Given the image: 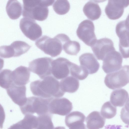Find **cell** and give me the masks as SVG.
Returning a JSON list of instances; mask_svg holds the SVG:
<instances>
[{
	"instance_id": "obj_1",
	"label": "cell",
	"mask_w": 129,
	"mask_h": 129,
	"mask_svg": "<svg viewBox=\"0 0 129 129\" xmlns=\"http://www.w3.org/2000/svg\"><path fill=\"white\" fill-rule=\"evenodd\" d=\"M30 88L34 95L46 99L60 97L65 93L60 88L59 81L52 76L32 82Z\"/></svg>"
},
{
	"instance_id": "obj_2",
	"label": "cell",
	"mask_w": 129,
	"mask_h": 129,
	"mask_svg": "<svg viewBox=\"0 0 129 129\" xmlns=\"http://www.w3.org/2000/svg\"><path fill=\"white\" fill-rule=\"evenodd\" d=\"M55 0H23L22 15L24 17L43 21L48 15V7L52 5Z\"/></svg>"
},
{
	"instance_id": "obj_3",
	"label": "cell",
	"mask_w": 129,
	"mask_h": 129,
	"mask_svg": "<svg viewBox=\"0 0 129 129\" xmlns=\"http://www.w3.org/2000/svg\"><path fill=\"white\" fill-rule=\"evenodd\" d=\"M69 38L63 34H59L53 38L44 35L36 41L35 45L45 54L54 57L60 54L63 44Z\"/></svg>"
},
{
	"instance_id": "obj_4",
	"label": "cell",
	"mask_w": 129,
	"mask_h": 129,
	"mask_svg": "<svg viewBox=\"0 0 129 129\" xmlns=\"http://www.w3.org/2000/svg\"><path fill=\"white\" fill-rule=\"evenodd\" d=\"M51 99L34 96L27 98L25 103L20 107L21 111L24 114L36 113L39 116L50 113L49 105Z\"/></svg>"
},
{
	"instance_id": "obj_5",
	"label": "cell",
	"mask_w": 129,
	"mask_h": 129,
	"mask_svg": "<svg viewBox=\"0 0 129 129\" xmlns=\"http://www.w3.org/2000/svg\"><path fill=\"white\" fill-rule=\"evenodd\" d=\"M129 66L124 65L118 71L107 74L104 82L109 88L114 90L121 88L129 83Z\"/></svg>"
},
{
	"instance_id": "obj_6",
	"label": "cell",
	"mask_w": 129,
	"mask_h": 129,
	"mask_svg": "<svg viewBox=\"0 0 129 129\" xmlns=\"http://www.w3.org/2000/svg\"><path fill=\"white\" fill-rule=\"evenodd\" d=\"M116 32L119 38V51L124 58L129 57V20L128 18L125 20L118 22L116 27Z\"/></svg>"
},
{
	"instance_id": "obj_7",
	"label": "cell",
	"mask_w": 129,
	"mask_h": 129,
	"mask_svg": "<svg viewBox=\"0 0 129 129\" xmlns=\"http://www.w3.org/2000/svg\"><path fill=\"white\" fill-rule=\"evenodd\" d=\"M53 59L45 57L38 58L30 62L29 64L30 71L38 75L41 79L51 75V63Z\"/></svg>"
},
{
	"instance_id": "obj_8",
	"label": "cell",
	"mask_w": 129,
	"mask_h": 129,
	"mask_svg": "<svg viewBox=\"0 0 129 129\" xmlns=\"http://www.w3.org/2000/svg\"><path fill=\"white\" fill-rule=\"evenodd\" d=\"M93 22L86 19L79 24L76 31L79 38L87 46L91 47L97 40Z\"/></svg>"
},
{
	"instance_id": "obj_9",
	"label": "cell",
	"mask_w": 129,
	"mask_h": 129,
	"mask_svg": "<svg viewBox=\"0 0 129 129\" xmlns=\"http://www.w3.org/2000/svg\"><path fill=\"white\" fill-rule=\"evenodd\" d=\"M19 26L24 34L31 40L35 41L42 35L41 27L34 20L23 18L20 21Z\"/></svg>"
},
{
	"instance_id": "obj_10",
	"label": "cell",
	"mask_w": 129,
	"mask_h": 129,
	"mask_svg": "<svg viewBox=\"0 0 129 129\" xmlns=\"http://www.w3.org/2000/svg\"><path fill=\"white\" fill-rule=\"evenodd\" d=\"M103 61L102 68L107 74L117 71L122 67V57L120 53L115 50L108 53Z\"/></svg>"
},
{
	"instance_id": "obj_11",
	"label": "cell",
	"mask_w": 129,
	"mask_h": 129,
	"mask_svg": "<svg viewBox=\"0 0 129 129\" xmlns=\"http://www.w3.org/2000/svg\"><path fill=\"white\" fill-rule=\"evenodd\" d=\"M72 109V103L64 98H53L49 105V112L50 113L62 116L67 115Z\"/></svg>"
},
{
	"instance_id": "obj_12",
	"label": "cell",
	"mask_w": 129,
	"mask_h": 129,
	"mask_svg": "<svg viewBox=\"0 0 129 129\" xmlns=\"http://www.w3.org/2000/svg\"><path fill=\"white\" fill-rule=\"evenodd\" d=\"M72 62L66 58L60 57L51 63V75L57 79H62L69 76Z\"/></svg>"
},
{
	"instance_id": "obj_13",
	"label": "cell",
	"mask_w": 129,
	"mask_h": 129,
	"mask_svg": "<svg viewBox=\"0 0 129 129\" xmlns=\"http://www.w3.org/2000/svg\"><path fill=\"white\" fill-rule=\"evenodd\" d=\"M129 4V0H108L105 9V13L110 19H118L122 16L124 8Z\"/></svg>"
},
{
	"instance_id": "obj_14",
	"label": "cell",
	"mask_w": 129,
	"mask_h": 129,
	"mask_svg": "<svg viewBox=\"0 0 129 129\" xmlns=\"http://www.w3.org/2000/svg\"><path fill=\"white\" fill-rule=\"evenodd\" d=\"M91 47L97 59L102 60L108 53L115 50L112 41L107 38L97 40Z\"/></svg>"
},
{
	"instance_id": "obj_15",
	"label": "cell",
	"mask_w": 129,
	"mask_h": 129,
	"mask_svg": "<svg viewBox=\"0 0 129 129\" xmlns=\"http://www.w3.org/2000/svg\"><path fill=\"white\" fill-rule=\"evenodd\" d=\"M26 88L25 85L18 86L13 83L6 90L8 94L15 103L21 106L26 103Z\"/></svg>"
},
{
	"instance_id": "obj_16",
	"label": "cell",
	"mask_w": 129,
	"mask_h": 129,
	"mask_svg": "<svg viewBox=\"0 0 129 129\" xmlns=\"http://www.w3.org/2000/svg\"><path fill=\"white\" fill-rule=\"evenodd\" d=\"M79 60L81 66L87 69L89 74L95 73L99 69L100 64L92 53H87L82 54L79 57Z\"/></svg>"
},
{
	"instance_id": "obj_17",
	"label": "cell",
	"mask_w": 129,
	"mask_h": 129,
	"mask_svg": "<svg viewBox=\"0 0 129 129\" xmlns=\"http://www.w3.org/2000/svg\"><path fill=\"white\" fill-rule=\"evenodd\" d=\"M13 83L18 86H24L29 81L30 72L27 67L20 66L12 72Z\"/></svg>"
},
{
	"instance_id": "obj_18",
	"label": "cell",
	"mask_w": 129,
	"mask_h": 129,
	"mask_svg": "<svg viewBox=\"0 0 129 129\" xmlns=\"http://www.w3.org/2000/svg\"><path fill=\"white\" fill-rule=\"evenodd\" d=\"M86 121L88 129H99L104 126L105 119L99 112L94 111L88 115Z\"/></svg>"
},
{
	"instance_id": "obj_19",
	"label": "cell",
	"mask_w": 129,
	"mask_h": 129,
	"mask_svg": "<svg viewBox=\"0 0 129 129\" xmlns=\"http://www.w3.org/2000/svg\"><path fill=\"white\" fill-rule=\"evenodd\" d=\"M83 11L87 18L92 21L98 19L102 13L100 8L95 1H90L86 3L83 7Z\"/></svg>"
},
{
	"instance_id": "obj_20",
	"label": "cell",
	"mask_w": 129,
	"mask_h": 129,
	"mask_svg": "<svg viewBox=\"0 0 129 129\" xmlns=\"http://www.w3.org/2000/svg\"><path fill=\"white\" fill-rule=\"evenodd\" d=\"M128 100V93L126 90L123 89L113 91L110 96V102L115 107H122Z\"/></svg>"
},
{
	"instance_id": "obj_21",
	"label": "cell",
	"mask_w": 129,
	"mask_h": 129,
	"mask_svg": "<svg viewBox=\"0 0 129 129\" xmlns=\"http://www.w3.org/2000/svg\"><path fill=\"white\" fill-rule=\"evenodd\" d=\"M60 84V88L63 92L73 93L78 89L79 82L77 79L70 76L61 79Z\"/></svg>"
},
{
	"instance_id": "obj_22",
	"label": "cell",
	"mask_w": 129,
	"mask_h": 129,
	"mask_svg": "<svg viewBox=\"0 0 129 129\" xmlns=\"http://www.w3.org/2000/svg\"><path fill=\"white\" fill-rule=\"evenodd\" d=\"M22 6L17 0H9L6 7L7 13L9 18L13 20L18 18L21 15Z\"/></svg>"
},
{
	"instance_id": "obj_23",
	"label": "cell",
	"mask_w": 129,
	"mask_h": 129,
	"mask_svg": "<svg viewBox=\"0 0 129 129\" xmlns=\"http://www.w3.org/2000/svg\"><path fill=\"white\" fill-rule=\"evenodd\" d=\"M70 74L71 76L78 79L83 80L87 77L89 73L87 69L83 67L71 62L70 67Z\"/></svg>"
},
{
	"instance_id": "obj_24",
	"label": "cell",
	"mask_w": 129,
	"mask_h": 129,
	"mask_svg": "<svg viewBox=\"0 0 129 129\" xmlns=\"http://www.w3.org/2000/svg\"><path fill=\"white\" fill-rule=\"evenodd\" d=\"M85 118V116L81 112L78 111H73L66 116L65 124L66 125L69 127L75 123H84Z\"/></svg>"
},
{
	"instance_id": "obj_25",
	"label": "cell",
	"mask_w": 129,
	"mask_h": 129,
	"mask_svg": "<svg viewBox=\"0 0 129 129\" xmlns=\"http://www.w3.org/2000/svg\"><path fill=\"white\" fill-rule=\"evenodd\" d=\"M62 49L68 54L77 55L80 50L79 43L76 41H71L69 39L63 44Z\"/></svg>"
},
{
	"instance_id": "obj_26",
	"label": "cell",
	"mask_w": 129,
	"mask_h": 129,
	"mask_svg": "<svg viewBox=\"0 0 129 129\" xmlns=\"http://www.w3.org/2000/svg\"><path fill=\"white\" fill-rule=\"evenodd\" d=\"M14 53V57L19 56L26 52L31 46L25 42L21 41H16L10 45Z\"/></svg>"
},
{
	"instance_id": "obj_27",
	"label": "cell",
	"mask_w": 129,
	"mask_h": 129,
	"mask_svg": "<svg viewBox=\"0 0 129 129\" xmlns=\"http://www.w3.org/2000/svg\"><path fill=\"white\" fill-rule=\"evenodd\" d=\"M50 113L39 116L38 124L36 129H54Z\"/></svg>"
},
{
	"instance_id": "obj_28",
	"label": "cell",
	"mask_w": 129,
	"mask_h": 129,
	"mask_svg": "<svg viewBox=\"0 0 129 129\" xmlns=\"http://www.w3.org/2000/svg\"><path fill=\"white\" fill-rule=\"evenodd\" d=\"M12 71L5 69L0 72V86L7 89L13 83L12 78Z\"/></svg>"
},
{
	"instance_id": "obj_29",
	"label": "cell",
	"mask_w": 129,
	"mask_h": 129,
	"mask_svg": "<svg viewBox=\"0 0 129 129\" xmlns=\"http://www.w3.org/2000/svg\"><path fill=\"white\" fill-rule=\"evenodd\" d=\"M116 107L113 105L110 101L105 103L102 106L101 114L104 118L110 119L114 117L116 114Z\"/></svg>"
},
{
	"instance_id": "obj_30",
	"label": "cell",
	"mask_w": 129,
	"mask_h": 129,
	"mask_svg": "<svg viewBox=\"0 0 129 129\" xmlns=\"http://www.w3.org/2000/svg\"><path fill=\"white\" fill-rule=\"evenodd\" d=\"M53 8L57 14L63 15L66 14L69 11L70 5L67 0H56L53 3Z\"/></svg>"
},
{
	"instance_id": "obj_31",
	"label": "cell",
	"mask_w": 129,
	"mask_h": 129,
	"mask_svg": "<svg viewBox=\"0 0 129 129\" xmlns=\"http://www.w3.org/2000/svg\"><path fill=\"white\" fill-rule=\"evenodd\" d=\"M13 49L10 45H3L0 47V56L4 58H8L14 56Z\"/></svg>"
},
{
	"instance_id": "obj_32",
	"label": "cell",
	"mask_w": 129,
	"mask_h": 129,
	"mask_svg": "<svg viewBox=\"0 0 129 129\" xmlns=\"http://www.w3.org/2000/svg\"><path fill=\"white\" fill-rule=\"evenodd\" d=\"M69 129H86L83 123H80L74 124L69 127Z\"/></svg>"
},
{
	"instance_id": "obj_33",
	"label": "cell",
	"mask_w": 129,
	"mask_h": 129,
	"mask_svg": "<svg viewBox=\"0 0 129 129\" xmlns=\"http://www.w3.org/2000/svg\"><path fill=\"white\" fill-rule=\"evenodd\" d=\"M4 60L0 57V71L4 67Z\"/></svg>"
},
{
	"instance_id": "obj_34",
	"label": "cell",
	"mask_w": 129,
	"mask_h": 129,
	"mask_svg": "<svg viewBox=\"0 0 129 129\" xmlns=\"http://www.w3.org/2000/svg\"><path fill=\"white\" fill-rule=\"evenodd\" d=\"M54 129H65V128L63 126H58L56 127Z\"/></svg>"
}]
</instances>
